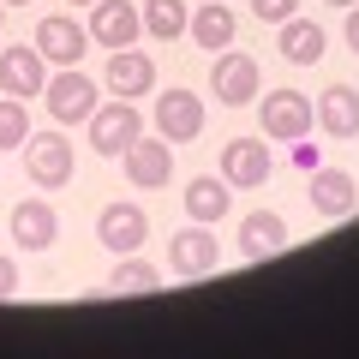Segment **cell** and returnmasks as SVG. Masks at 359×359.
Instances as JSON below:
<instances>
[{
    "label": "cell",
    "instance_id": "25",
    "mask_svg": "<svg viewBox=\"0 0 359 359\" xmlns=\"http://www.w3.org/2000/svg\"><path fill=\"white\" fill-rule=\"evenodd\" d=\"M252 13L264 18V25H282V18L299 13V0H252Z\"/></svg>",
    "mask_w": 359,
    "mask_h": 359
},
{
    "label": "cell",
    "instance_id": "15",
    "mask_svg": "<svg viewBox=\"0 0 359 359\" xmlns=\"http://www.w3.org/2000/svg\"><path fill=\"white\" fill-rule=\"evenodd\" d=\"M222 180H228V186H245V192L264 186L269 180V144L264 138H233L228 150H222Z\"/></svg>",
    "mask_w": 359,
    "mask_h": 359
},
{
    "label": "cell",
    "instance_id": "1",
    "mask_svg": "<svg viewBox=\"0 0 359 359\" xmlns=\"http://www.w3.org/2000/svg\"><path fill=\"white\" fill-rule=\"evenodd\" d=\"M257 120H264V138H276V144L311 138V126H318L311 96H299V90H269V96H257Z\"/></svg>",
    "mask_w": 359,
    "mask_h": 359
},
{
    "label": "cell",
    "instance_id": "3",
    "mask_svg": "<svg viewBox=\"0 0 359 359\" xmlns=\"http://www.w3.org/2000/svg\"><path fill=\"white\" fill-rule=\"evenodd\" d=\"M132 138H144V120H138V108L132 102H108V108H96L90 114V150L96 156H126V144Z\"/></svg>",
    "mask_w": 359,
    "mask_h": 359
},
{
    "label": "cell",
    "instance_id": "26",
    "mask_svg": "<svg viewBox=\"0 0 359 359\" xmlns=\"http://www.w3.org/2000/svg\"><path fill=\"white\" fill-rule=\"evenodd\" d=\"M287 156H294V168H318V144H311V138H294Z\"/></svg>",
    "mask_w": 359,
    "mask_h": 359
},
{
    "label": "cell",
    "instance_id": "14",
    "mask_svg": "<svg viewBox=\"0 0 359 359\" xmlns=\"http://www.w3.org/2000/svg\"><path fill=\"white\" fill-rule=\"evenodd\" d=\"M6 228H13L18 252H48V245L60 240V222H54V210L42 204V198H25V204L6 216Z\"/></svg>",
    "mask_w": 359,
    "mask_h": 359
},
{
    "label": "cell",
    "instance_id": "2",
    "mask_svg": "<svg viewBox=\"0 0 359 359\" xmlns=\"http://www.w3.org/2000/svg\"><path fill=\"white\" fill-rule=\"evenodd\" d=\"M25 174L36 180L42 192H60L72 180V138L66 132H30L25 138Z\"/></svg>",
    "mask_w": 359,
    "mask_h": 359
},
{
    "label": "cell",
    "instance_id": "21",
    "mask_svg": "<svg viewBox=\"0 0 359 359\" xmlns=\"http://www.w3.org/2000/svg\"><path fill=\"white\" fill-rule=\"evenodd\" d=\"M186 216H192V222H222V216H228V180H222V174L192 180V186H186Z\"/></svg>",
    "mask_w": 359,
    "mask_h": 359
},
{
    "label": "cell",
    "instance_id": "20",
    "mask_svg": "<svg viewBox=\"0 0 359 359\" xmlns=\"http://www.w3.org/2000/svg\"><path fill=\"white\" fill-rule=\"evenodd\" d=\"M186 25H192V42H198V48H216V54H222V48L233 42V13H228V0H210V6H198Z\"/></svg>",
    "mask_w": 359,
    "mask_h": 359
},
{
    "label": "cell",
    "instance_id": "30",
    "mask_svg": "<svg viewBox=\"0 0 359 359\" xmlns=\"http://www.w3.org/2000/svg\"><path fill=\"white\" fill-rule=\"evenodd\" d=\"M6 6H30V0H6Z\"/></svg>",
    "mask_w": 359,
    "mask_h": 359
},
{
    "label": "cell",
    "instance_id": "31",
    "mask_svg": "<svg viewBox=\"0 0 359 359\" xmlns=\"http://www.w3.org/2000/svg\"><path fill=\"white\" fill-rule=\"evenodd\" d=\"M72 6H96V0H72Z\"/></svg>",
    "mask_w": 359,
    "mask_h": 359
},
{
    "label": "cell",
    "instance_id": "29",
    "mask_svg": "<svg viewBox=\"0 0 359 359\" xmlns=\"http://www.w3.org/2000/svg\"><path fill=\"white\" fill-rule=\"evenodd\" d=\"M330 6H359V0H330Z\"/></svg>",
    "mask_w": 359,
    "mask_h": 359
},
{
    "label": "cell",
    "instance_id": "27",
    "mask_svg": "<svg viewBox=\"0 0 359 359\" xmlns=\"http://www.w3.org/2000/svg\"><path fill=\"white\" fill-rule=\"evenodd\" d=\"M13 294H18V264L0 252V299H13Z\"/></svg>",
    "mask_w": 359,
    "mask_h": 359
},
{
    "label": "cell",
    "instance_id": "17",
    "mask_svg": "<svg viewBox=\"0 0 359 359\" xmlns=\"http://www.w3.org/2000/svg\"><path fill=\"white\" fill-rule=\"evenodd\" d=\"M287 252V216L276 210H257V216H240V257L264 264V257Z\"/></svg>",
    "mask_w": 359,
    "mask_h": 359
},
{
    "label": "cell",
    "instance_id": "28",
    "mask_svg": "<svg viewBox=\"0 0 359 359\" xmlns=\"http://www.w3.org/2000/svg\"><path fill=\"white\" fill-rule=\"evenodd\" d=\"M347 48L359 54V6H347Z\"/></svg>",
    "mask_w": 359,
    "mask_h": 359
},
{
    "label": "cell",
    "instance_id": "11",
    "mask_svg": "<svg viewBox=\"0 0 359 359\" xmlns=\"http://www.w3.org/2000/svg\"><path fill=\"white\" fill-rule=\"evenodd\" d=\"M96 240H102L114 257L144 252V240H150V216H144L138 204H108L102 216H96Z\"/></svg>",
    "mask_w": 359,
    "mask_h": 359
},
{
    "label": "cell",
    "instance_id": "22",
    "mask_svg": "<svg viewBox=\"0 0 359 359\" xmlns=\"http://www.w3.org/2000/svg\"><path fill=\"white\" fill-rule=\"evenodd\" d=\"M156 287H162V269L144 264L138 252H126V264L108 269V294H156Z\"/></svg>",
    "mask_w": 359,
    "mask_h": 359
},
{
    "label": "cell",
    "instance_id": "32",
    "mask_svg": "<svg viewBox=\"0 0 359 359\" xmlns=\"http://www.w3.org/2000/svg\"><path fill=\"white\" fill-rule=\"evenodd\" d=\"M0 13H6V0H0Z\"/></svg>",
    "mask_w": 359,
    "mask_h": 359
},
{
    "label": "cell",
    "instance_id": "16",
    "mask_svg": "<svg viewBox=\"0 0 359 359\" xmlns=\"http://www.w3.org/2000/svg\"><path fill=\"white\" fill-rule=\"evenodd\" d=\"M311 114H318V132H330V138H359V90L353 84H330L311 102Z\"/></svg>",
    "mask_w": 359,
    "mask_h": 359
},
{
    "label": "cell",
    "instance_id": "7",
    "mask_svg": "<svg viewBox=\"0 0 359 359\" xmlns=\"http://www.w3.org/2000/svg\"><path fill=\"white\" fill-rule=\"evenodd\" d=\"M210 90H216V102H228V108L257 102V96H264V72H257L252 54H228V48H222L216 72H210Z\"/></svg>",
    "mask_w": 359,
    "mask_h": 359
},
{
    "label": "cell",
    "instance_id": "6",
    "mask_svg": "<svg viewBox=\"0 0 359 359\" xmlns=\"http://www.w3.org/2000/svg\"><path fill=\"white\" fill-rule=\"evenodd\" d=\"M30 42H36V54L48 66H78V60H84V48H90V30L78 25V18H66V13H48Z\"/></svg>",
    "mask_w": 359,
    "mask_h": 359
},
{
    "label": "cell",
    "instance_id": "8",
    "mask_svg": "<svg viewBox=\"0 0 359 359\" xmlns=\"http://www.w3.org/2000/svg\"><path fill=\"white\" fill-rule=\"evenodd\" d=\"M216 257H222V240L210 233V222H198V228H180L174 240H168V269L174 276H204V269H216Z\"/></svg>",
    "mask_w": 359,
    "mask_h": 359
},
{
    "label": "cell",
    "instance_id": "13",
    "mask_svg": "<svg viewBox=\"0 0 359 359\" xmlns=\"http://www.w3.org/2000/svg\"><path fill=\"white\" fill-rule=\"evenodd\" d=\"M42 96H48V120H90L96 114V84L84 72H54L42 84Z\"/></svg>",
    "mask_w": 359,
    "mask_h": 359
},
{
    "label": "cell",
    "instance_id": "5",
    "mask_svg": "<svg viewBox=\"0 0 359 359\" xmlns=\"http://www.w3.org/2000/svg\"><path fill=\"white\" fill-rule=\"evenodd\" d=\"M84 30L102 42L108 54H114V48H132V42L144 36V13L132 6V0H96V6H90V25H84Z\"/></svg>",
    "mask_w": 359,
    "mask_h": 359
},
{
    "label": "cell",
    "instance_id": "18",
    "mask_svg": "<svg viewBox=\"0 0 359 359\" xmlns=\"http://www.w3.org/2000/svg\"><path fill=\"white\" fill-rule=\"evenodd\" d=\"M359 204V186L347 168H311V210L318 216H353Z\"/></svg>",
    "mask_w": 359,
    "mask_h": 359
},
{
    "label": "cell",
    "instance_id": "10",
    "mask_svg": "<svg viewBox=\"0 0 359 359\" xmlns=\"http://www.w3.org/2000/svg\"><path fill=\"white\" fill-rule=\"evenodd\" d=\"M102 84L114 90L120 102H138V96H150V90H156V60L144 48H114V54H108Z\"/></svg>",
    "mask_w": 359,
    "mask_h": 359
},
{
    "label": "cell",
    "instance_id": "12",
    "mask_svg": "<svg viewBox=\"0 0 359 359\" xmlns=\"http://www.w3.org/2000/svg\"><path fill=\"white\" fill-rule=\"evenodd\" d=\"M120 162H126V180L138 186V192H162V186H168V174H174L168 138H132Z\"/></svg>",
    "mask_w": 359,
    "mask_h": 359
},
{
    "label": "cell",
    "instance_id": "4",
    "mask_svg": "<svg viewBox=\"0 0 359 359\" xmlns=\"http://www.w3.org/2000/svg\"><path fill=\"white\" fill-rule=\"evenodd\" d=\"M42 84H48V60L36 54V42H13V48H0V90H6V96L30 102V96H42Z\"/></svg>",
    "mask_w": 359,
    "mask_h": 359
},
{
    "label": "cell",
    "instance_id": "24",
    "mask_svg": "<svg viewBox=\"0 0 359 359\" xmlns=\"http://www.w3.org/2000/svg\"><path fill=\"white\" fill-rule=\"evenodd\" d=\"M25 138H30V114L18 96H6L0 102V150H25Z\"/></svg>",
    "mask_w": 359,
    "mask_h": 359
},
{
    "label": "cell",
    "instance_id": "19",
    "mask_svg": "<svg viewBox=\"0 0 359 359\" xmlns=\"http://www.w3.org/2000/svg\"><path fill=\"white\" fill-rule=\"evenodd\" d=\"M282 60L294 66H318L323 60V25H311V18H282Z\"/></svg>",
    "mask_w": 359,
    "mask_h": 359
},
{
    "label": "cell",
    "instance_id": "9",
    "mask_svg": "<svg viewBox=\"0 0 359 359\" xmlns=\"http://www.w3.org/2000/svg\"><path fill=\"white\" fill-rule=\"evenodd\" d=\"M156 132L168 144H192L204 132V102H198L192 90H162L156 96Z\"/></svg>",
    "mask_w": 359,
    "mask_h": 359
},
{
    "label": "cell",
    "instance_id": "23",
    "mask_svg": "<svg viewBox=\"0 0 359 359\" xmlns=\"http://www.w3.org/2000/svg\"><path fill=\"white\" fill-rule=\"evenodd\" d=\"M186 0H144V30L150 36H162V42H174V36H186Z\"/></svg>",
    "mask_w": 359,
    "mask_h": 359
}]
</instances>
